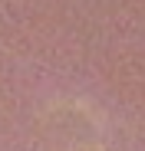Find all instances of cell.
<instances>
[{
    "label": "cell",
    "mask_w": 145,
    "mask_h": 151,
    "mask_svg": "<svg viewBox=\"0 0 145 151\" xmlns=\"http://www.w3.org/2000/svg\"><path fill=\"white\" fill-rule=\"evenodd\" d=\"M72 151H92L89 145H76V148H72Z\"/></svg>",
    "instance_id": "6da1fadb"
}]
</instances>
